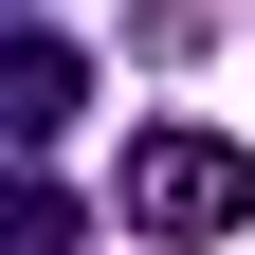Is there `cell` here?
<instances>
[{
	"instance_id": "6da1fadb",
	"label": "cell",
	"mask_w": 255,
	"mask_h": 255,
	"mask_svg": "<svg viewBox=\"0 0 255 255\" xmlns=\"http://www.w3.org/2000/svg\"><path fill=\"white\" fill-rule=\"evenodd\" d=\"M237 219H255V164L219 128H128V237L201 255V237H237Z\"/></svg>"
},
{
	"instance_id": "7a4b0ae2",
	"label": "cell",
	"mask_w": 255,
	"mask_h": 255,
	"mask_svg": "<svg viewBox=\"0 0 255 255\" xmlns=\"http://www.w3.org/2000/svg\"><path fill=\"white\" fill-rule=\"evenodd\" d=\"M73 110H91V55L37 37V18H0V146H55Z\"/></svg>"
},
{
	"instance_id": "3957f363",
	"label": "cell",
	"mask_w": 255,
	"mask_h": 255,
	"mask_svg": "<svg viewBox=\"0 0 255 255\" xmlns=\"http://www.w3.org/2000/svg\"><path fill=\"white\" fill-rule=\"evenodd\" d=\"M0 255H91V219L55 201V182H0Z\"/></svg>"
}]
</instances>
